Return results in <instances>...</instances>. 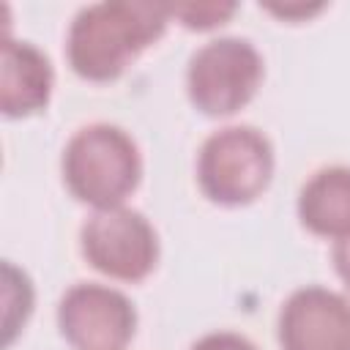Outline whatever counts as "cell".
<instances>
[{
  "instance_id": "obj_9",
  "label": "cell",
  "mask_w": 350,
  "mask_h": 350,
  "mask_svg": "<svg viewBox=\"0 0 350 350\" xmlns=\"http://www.w3.org/2000/svg\"><path fill=\"white\" fill-rule=\"evenodd\" d=\"M298 219L320 238H342L350 232V167H320L298 191Z\"/></svg>"
},
{
  "instance_id": "obj_2",
  "label": "cell",
  "mask_w": 350,
  "mask_h": 350,
  "mask_svg": "<svg viewBox=\"0 0 350 350\" xmlns=\"http://www.w3.org/2000/svg\"><path fill=\"white\" fill-rule=\"evenodd\" d=\"M63 183L74 200L98 208L126 205L142 180L134 137L115 123H88L71 134L60 156Z\"/></svg>"
},
{
  "instance_id": "obj_11",
  "label": "cell",
  "mask_w": 350,
  "mask_h": 350,
  "mask_svg": "<svg viewBox=\"0 0 350 350\" xmlns=\"http://www.w3.org/2000/svg\"><path fill=\"white\" fill-rule=\"evenodd\" d=\"M235 3H175L170 5V16H175L189 30H211L216 25H224L235 14Z\"/></svg>"
},
{
  "instance_id": "obj_14",
  "label": "cell",
  "mask_w": 350,
  "mask_h": 350,
  "mask_svg": "<svg viewBox=\"0 0 350 350\" xmlns=\"http://www.w3.org/2000/svg\"><path fill=\"white\" fill-rule=\"evenodd\" d=\"M265 8L282 19H309L312 14L323 11V5H306V3H284V5H265Z\"/></svg>"
},
{
  "instance_id": "obj_13",
  "label": "cell",
  "mask_w": 350,
  "mask_h": 350,
  "mask_svg": "<svg viewBox=\"0 0 350 350\" xmlns=\"http://www.w3.org/2000/svg\"><path fill=\"white\" fill-rule=\"evenodd\" d=\"M331 260H334L336 276H339V279L345 282V287L350 290V232L334 241V249H331Z\"/></svg>"
},
{
  "instance_id": "obj_8",
  "label": "cell",
  "mask_w": 350,
  "mask_h": 350,
  "mask_svg": "<svg viewBox=\"0 0 350 350\" xmlns=\"http://www.w3.org/2000/svg\"><path fill=\"white\" fill-rule=\"evenodd\" d=\"M55 71L49 57L30 41L3 38L0 66V109L5 118H27L41 112L52 98Z\"/></svg>"
},
{
  "instance_id": "obj_4",
  "label": "cell",
  "mask_w": 350,
  "mask_h": 350,
  "mask_svg": "<svg viewBox=\"0 0 350 350\" xmlns=\"http://www.w3.org/2000/svg\"><path fill=\"white\" fill-rule=\"evenodd\" d=\"M262 55L249 38L219 36L197 46L186 66V93L197 112L227 118L243 109L262 82Z\"/></svg>"
},
{
  "instance_id": "obj_7",
  "label": "cell",
  "mask_w": 350,
  "mask_h": 350,
  "mask_svg": "<svg viewBox=\"0 0 350 350\" xmlns=\"http://www.w3.org/2000/svg\"><path fill=\"white\" fill-rule=\"evenodd\" d=\"M282 350H350V298L323 284H306L279 309Z\"/></svg>"
},
{
  "instance_id": "obj_6",
  "label": "cell",
  "mask_w": 350,
  "mask_h": 350,
  "mask_svg": "<svg viewBox=\"0 0 350 350\" xmlns=\"http://www.w3.org/2000/svg\"><path fill=\"white\" fill-rule=\"evenodd\" d=\"M57 328L74 350H126L137 334V309L118 287L77 282L57 301Z\"/></svg>"
},
{
  "instance_id": "obj_5",
  "label": "cell",
  "mask_w": 350,
  "mask_h": 350,
  "mask_svg": "<svg viewBox=\"0 0 350 350\" xmlns=\"http://www.w3.org/2000/svg\"><path fill=\"white\" fill-rule=\"evenodd\" d=\"M79 249L98 273L118 282H142L159 262V232L145 213L129 205L98 208L79 227Z\"/></svg>"
},
{
  "instance_id": "obj_10",
  "label": "cell",
  "mask_w": 350,
  "mask_h": 350,
  "mask_svg": "<svg viewBox=\"0 0 350 350\" xmlns=\"http://www.w3.org/2000/svg\"><path fill=\"white\" fill-rule=\"evenodd\" d=\"M33 312V284L11 260L3 262V347L14 342Z\"/></svg>"
},
{
  "instance_id": "obj_1",
  "label": "cell",
  "mask_w": 350,
  "mask_h": 350,
  "mask_svg": "<svg viewBox=\"0 0 350 350\" xmlns=\"http://www.w3.org/2000/svg\"><path fill=\"white\" fill-rule=\"evenodd\" d=\"M170 19V3L101 0L82 5L66 33V60L88 82H112L164 36Z\"/></svg>"
},
{
  "instance_id": "obj_3",
  "label": "cell",
  "mask_w": 350,
  "mask_h": 350,
  "mask_svg": "<svg viewBox=\"0 0 350 350\" xmlns=\"http://www.w3.org/2000/svg\"><path fill=\"white\" fill-rule=\"evenodd\" d=\"M273 164V145L260 129L246 123L224 126L200 145L197 186L216 205H249L268 189Z\"/></svg>"
},
{
  "instance_id": "obj_12",
  "label": "cell",
  "mask_w": 350,
  "mask_h": 350,
  "mask_svg": "<svg viewBox=\"0 0 350 350\" xmlns=\"http://www.w3.org/2000/svg\"><path fill=\"white\" fill-rule=\"evenodd\" d=\"M189 350H260L252 339H246L243 334L235 331H211L205 336H200Z\"/></svg>"
}]
</instances>
